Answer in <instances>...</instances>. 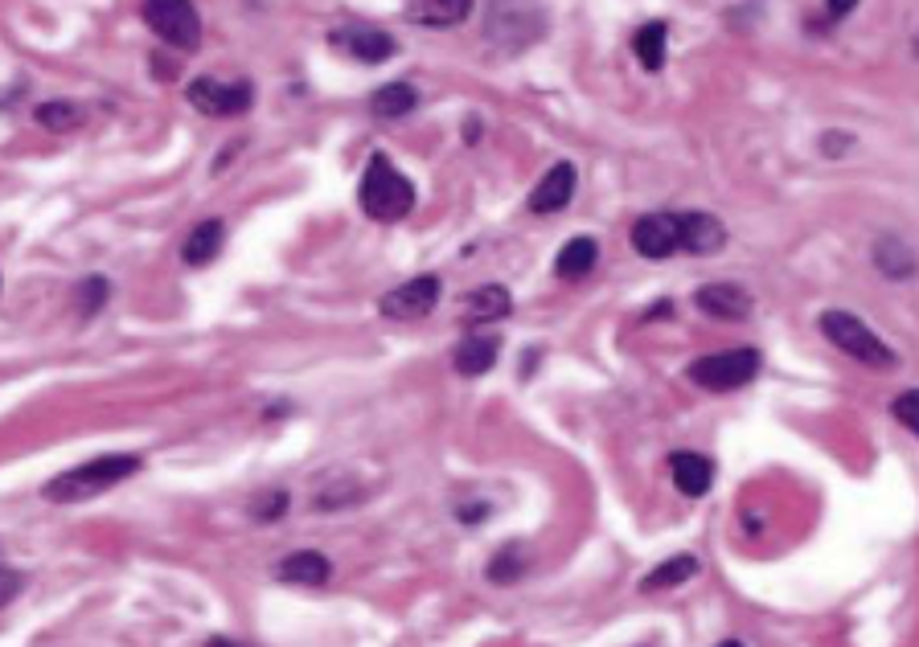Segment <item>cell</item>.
Listing matches in <instances>:
<instances>
[{"instance_id": "6da1fadb", "label": "cell", "mask_w": 919, "mask_h": 647, "mask_svg": "<svg viewBox=\"0 0 919 647\" xmlns=\"http://www.w3.org/2000/svg\"><path fill=\"white\" fill-rule=\"evenodd\" d=\"M136 471H140V459H136V455H99L91 464L70 467V471H62L58 479H50L41 496H46L50 505H82V500H91V496L123 484V479L136 476Z\"/></svg>"}, {"instance_id": "7a4b0ae2", "label": "cell", "mask_w": 919, "mask_h": 647, "mask_svg": "<svg viewBox=\"0 0 919 647\" xmlns=\"http://www.w3.org/2000/svg\"><path fill=\"white\" fill-rule=\"evenodd\" d=\"M362 209L374 221H403L415 209V185L394 169L382 152L369 156L366 177H362Z\"/></svg>"}, {"instance_id": "3957f363", "label": "cell", "mask_w": 919, "mask_h": 647, "mask_svg": "<svg viewBox=\"0 0 919 647\" xmlns=\"http://www.w3.org/2000/svg\"><path fill=\"white\" fill-rule=\"evenodd\" d=\"M821 332H826L846 357H853V361L867 365V369H895V365H899L891 345H882L867 324L858 320V316H850V311H826V316H821Z\"/></svg>"}, {"instance_id": "277c9868", "label": "cell", "mask_w": 919, "mask_h": 647, "mask_svg": "<svg viewBox=\"0 0 919 647\" xmlns=\"http://www.w3.org/2000/svg\"><path fill=\"white\" fill-rule=\"evenodd\" d=\"M760 374V349H727V352H706L690 365V381L710 394H731L743 389L751 377Z\"/></svg>"}, {"instance_id": "5b68a950", "label": "cell", "mask_w": 919, "mask_h": 647, "mask_svg": "<svg viewBox=\"0 0 919 647\" xmlns=\"http://www.w3.org/2000/svg\"><path fill=\"white\" fill-rule=\"evenodd\" d=\"M145 26L172 50H194L201 41V17L189 0H148Z\"/></svg>"}, {"instance_id": "8992f818", "label": "cell", "mask_w": 919, "mask_h": 647, "mask_svg": "<svg viewBox=\"0 0 919 647\" xmlns=\"http://www.w3.org/2000/svg\"><path fill=\"white\" fill-rule=\"evenodd\" d=\"M439 303V279L435 275H419V279H407L403 287H394L378 299V311L386 320H419Z\"/></svg>"}, {"instance_id": "52a82bcc", "label": "cell", "mask_w": 919, "mask_h": 647, "mask_svg": "<svg viewBox=\"0 0 919 647\" xmlns=\"http://www.w3.org/2000/svg\"><path fill=\"white\" fill-rule=\"evenodd\" d=\"M250 82H218V78H197L189 87V103L201 116H243L250 107Z\"/></svg>"}, {"instance_id": "ba28073f", "label": "cell", "mask_w": 919, "mask_h": 647, "mask_svg": "<svg viewBox=\"0 0 919 647\" xmlns=\"http://www.w3.org/2000/svg\"><path fill=\"white\" fill-rule=\"evenodd\" d=\"M632 247L644 259H670L673 250H682V221L678 213H649L632 226Z\"/></svg>"}, {"instance_id": "9c48e42d", "label": "cell", "mask_w": 919, "mask_h": 647, "mask_svg": "<svg viewBox=\"0 0 919 647\" xmlns=\"http://www.w3.org/2000/svg\"><path fill=\"white\" fill-rule=\"evenodd\" d=\"M575 197V165H554L546 177L538 181V189L530 193V213H559L571 206Z\"/></svg>"}, {"instance_id": "30bf717a", "label": "cell", "mask_w": 919, "mask_h": 647, "mask_svg": "<svg viewBox=\"0 0 919 647\" xmlns=\"http://www.w3.org/2000/svg\"><path fill=\"white\" fill-rule=\"evenodd\" d=\"M694 303L714 320H743L751 311V296L739 283H706Z\"/></svg>"}, {"instance_id": "8fae6325", "label": "cell", "mask_w": 919, "mask_h": 647, "mask_svg": "<svg viewBox=\"0 0 919 647\" xmlns=\"http://www.w3.org/2000/svg\"><path fill=\"white\" fill-rule=\"evenodd\" d=\"M670 471H673V484H678V492L690 496V500L706 496L710 484H714V464H710V459H702V455H694V451H673L670 455Z\"/></svg>"}, {"instance_id": "7c38bea8", "label": "cell", "mask_w": 919, "mask_h": 647, "mask_svg": "<svg viewBox=\"0 0 919 647\" xmlns=\"http://www.w3.org/2000/svg\"><path fill=\"white\" fill-rule=\"evenodd\" d=\"M678 221H682V250L690 255H710L727 242V230L714 213H678Z\"/></svg>"}, {"instance_id": "4fadbf2b", "label": "cell", "mask_w": 919, "mask_h": 647, "mask_svg": "<svg viewBox=\"0 0 919 647\" xmlns=\"http://www.w3.org/2000/svg\"><path fill=\"white\" fill-rule=\"evenodd\" d=\"M276 574H279V583H288V586H320V583H328L333 566H328L325 554H316V549H300V554L284 557Z\"/></svg>"}, {"instance_id": "5bb4252c", "label": "cell", "mask_w": 919, "mask_h": 647, "mask_svg": "<svg viewBox=\"0 0 919 647\" xmlns=\"http://www.w3.org/2000/svg\"><path fill=\"white\" fill-rule=\"evenodd\" d=\"M223 238H226L223 218L197 221L194 233L185 238V250H181L185 262H189V267H210V262L218 259V250H223Z\"/></svg>"}, {"instance_id": "9a60e30c", "label": "cell", "mask_w": 919, "mask_h": 647, "mask_svg": "<svg viewBox=\"0 0 919 647\" xmlns=\"http://www.w3.org/2000/svg\"><path fill=\"white\" fill-rule=\"evenodd\" d=\"M337 41H345V46H349V53H354V58H362V62H386V58H394V38L386 33V29H378V26H354L349 33H342Z\"/></svg>"}, {"instance_id": "2e32d148", "label": "cell", "mask_w": 919, "mask_h": 647, "mask_svg": "<svg viewBox=\"0 0 919 647\" xmlns=\"http://www.w3.org/2000/svg\"><path fill=\"white\" fill-rule=\"evenodd\" d=\"M419 26H432V29H452L460 26L464 17L473 13V4L468 0H415L407 9Z\"/></svg>"}, {"instance_id": "e0dca14e", "label": "cell", "mask_w": 919, "mask_h": 647, "mask_svg": "<svg viewBox=\"0 0 919 647\" xmlns=\"http://www.w3.org/2000/svg\"><path fill=\"white\" fill-rule=\"evenodd\" d=\"M510 308H513V299H510V291H505L501 283L476 287L473 296H468V303H464V311H468V320H473V324L505 320V316H510Z\"/></svg>"}, {"instance_id": "ac0fdd59", "label": "cell", "mask_w": 919, "mask_h": 647, "mask_svg": "<svg viewBox=\"0 0 919 647\" xmlns=\"http://www.w3.org/2000/svg\"><path fill=\"white\" fill-rule=\"evenodd\" d=\"M595 262H600V247H595L591 238H571V242L559 250V259H554V275H559V279H583Z\"/></svg>"}, {"instance_id": "d6986e66", "label": "cell", "mask_w": 919, "mask_h": 647, "mask_svg": "<svg viewBox=\"0 0 919 647\" xmlns=\"http://www.w3.org/2000/svg\"><path fill=\"white\" fill-rule=\"evenodd\" d=\"M694 574H698V557H690V554L670 557V561H661L656 570H649V574H644L641 590H644V595H653V590H673V586L690 583Z\"/></svg>"}, {"instance_id": "ffe728a7", "label": "cell", "mask_w": 919, "mask_h": 647, "mask_svg": "<svg viewBox=\"0 0 919 647\" xmlns=\"http://www.w3.org/2000/svg\"><path fill=\"white\" fill-rule=\"evenodd\" d=\"M497 365V340L493 337H468L456 349V374L464 377H481Z\"/></svg>"}, {"instance_id": "44dd1931", "label": "cell", "mask_w": 919, "mask_h": 647, "mask_svg": "<svg viewBox=\"0 0 919 647\" xmlns=\"http://www.w3.org/2000/svg\"><path fill=\"white\" fill-rule=\"evenodd\" d=\"M415 103H419V94H415V87H407V82H386L382 91H374V103H369V111L378 119H403L415 111Z\"/></svg>"}, {"instance_id": "7402d4cb", "label": "cell", "mask_w": 919, "mask_h": 647, "mask_svg": "<svg viewBox=\"0 0 919 647\" xmlns=\"http://www.w3.org/2000/svg\"><path fill=\"white\" fill-rule=\"evenodd\" d=\"M665 38H670V26H665V21H649V26L636 29L632 50H636L644 70H661V62H665Z\"/></svg>"}, {"instance_id": "603a6c76", "label": "cell", "mask_w": 919, "mask_h": 647, "mask_svg": "<svg viewBox=\"0 0 919 647\" xmlns=\"http://www.w3.org/2000/svg\"><path fill=\"white\" fill-rule=\"evenodd\" d=\"M525 566H530V557H525V549L517 541L513 545H505V549H497V557L488 561V583H497V586H513L517 578L525 574Z\"/></svg>"}, {"instance_id": "cb8c5ba5", "label": "cell", "mask_w": 919, "mask_h": 647, "mask_svg": "<svg viewBox=\"0 0 919 647\" xmlns=\"http://www.w3.org/2000/svg\"><path fill=\"white\" fill-rule=\"evenodd\" d=\"M38 123H46L50 131H66L79 123V111L70 103H41L38 107Z\"/></svg>"}, {"instance_id": "d4e9b609", "label": "cell", "mask_w": 919, "mask_h": 647, "mask_svg": "<svg viewBox=\"0 0 919 647\" xmlns=\"http://www.w3.org/2000/svg\"><path fill=\"white\" fill-rule=\"evenodd\" d=\"M891 415L903 422L911 435L919 439V389H907V394H899L895 398V406H891Z\"/></svg>"}, {"instance_id": "484cf974", "label": "cell", "mask_w": 919, "mask_h": 647, "mask_svg": "<svg viewBox=\"0 0 919 647\" xmlns=\"http://www.w3.org/2000/svg\"><path fill=\"white\" fill-rule=\"evenodd\" d=\"M107 303V279H87L79 283V316H95Z\"/></svg>"}, {"instance_id": "4316f807", "label": "cell", "mask_w": 919, "mask_h": 647, "mask_svg": "<svg viewBox=\"0 0 919 647\" xmlns=\"http://www.w3.org/2000/svg\"><path fill=\"white\" fill-rule=\"evenodd\" d=\"M284 508H288V496H284V492L263 496L259 505H255V520H279V517H284Z\"/></svg>"}, {"instance_id": "83f0119b", "label": "cell", "mask_w": 919, "mask_h": 647, "mask_svg": "<svg viewBox=\"0 0 919 647\" xmlns=\"http://www.w3.org/2000/svg\"><path fill=\"white\" fill-rule=\"evenodd\" d=\"M17 595H21V574H17V570H0V607H9Z\"/></svg>"}, {"instance_id": "f1b7e54d", "label": "cell", "mask_w": 919, "mask_h": 647, "mask_svg": "<svg viewBox=\"0 0 919 647\" xmlns=\"http://www.w3.org/2000/svg\"><path fill=\"white\" fill-rule=\"evenodd\" d=\"M206 647H247V644H238V639H226V635H214Z\"/></svg>"}, {"instance_id": "f546056e", "label": "cell", "mask_w": 919, "mask_h": 647, "mask_svg": "<svg viewBox=\"0 0 919 647\" xmlns=\"http://www.w3.org/2000/svg\"><path fill=\"white\" fill-rule=\"evenodd\" d=\"M719 647H743V644H739V639H727V644H719Z\"/></svg>"}]
</instances>
